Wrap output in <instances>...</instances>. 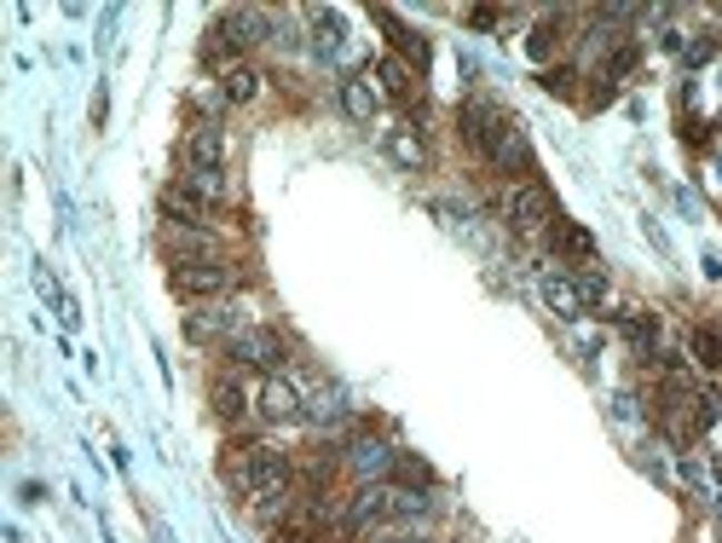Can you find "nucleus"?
I'll list each match as a JSON object with an SVG mask.
<instances>
[{"label":"nucleus","mask_w":722,"mask_h":543,"mask_svg":"<svg viewBox=\"0 0 722 543\" xmlns=\"http://www.w3.org/2000/svg\"><path fill=\"white\" fill-rule=\"evenodd\" d=\"M272 543H324V537H318L307 521H295V526H278V532H272Z\"/></svg>","instance_id":"nucleus-30"},{"label":"nucleus","mask_w":722,"mask_h":543,"mask_svg":"<svg viewBox=\"0 0 722 543\" xmlns=\"http://www.w3.org/2000/svg\"><path fill=\"white\" fill-rule=\"evenodd\" d=\"M561 47H566V12H543L532 30H527V59H532V64H549Z\"/></svg>","instance_id":"nucleus-18"},{"label":"nucleus","mask_w":722,"mask_h":543,"mask_svg":"<svg viewBox=\"0 0 722 543\" xmlns=\"http://www.w3.org/2000/svg\"><path fill=\"white\" fill-rule=\"evenodd\" d=\"M619 330H624V341L635 348V359H659V312H624L619 319Z\"/></svg>","instance_id":"nucleus-20"},{"label":"nucleus","mask_w":722,"mask_h":543,"mask_svg":"<svg viewBox=\"0 0 722 543\" xmlns=\"http://www.w3.org/2000/svg\"><path fill=\"white\" fill-rule=\"evenodd\" d=\"M538 290H543V306L555 312L561 324H578V319H584V301H578L572 272H538Z\"/></svg>","instance_id":"nucleus-16"},{"label":"nucleus","mask_w":722,"mask_h":543,"mask_svg":"<svg viewBox=\"0 0 722 543\" xmlns=\"http://www.w3.org/2000/svg\"><path fill=\"white\" fill-rule=\"evenodd\" d=\"M249 319H238V312H231V306H220V301H202V306H191L185 312V341H191V348H225V341L231 335H238Z\"/></svg>","instance_id":"nucleus-8"},{"label":"nucleus","mask_w":722,"mask_h":543,"mask_svg":"<svg viewBox=\"0 0 722 543\" xmlns=\"http://www.w3.org/2000/svg\"><path fill=\"white\" fill-rule=\"evenodd\" d=\"M549 243H555V254H566V261H590V254H595V238H590L578 220H555Z\"/></svg>","instance_id":"nucleus-24"},{"label":"nucleus","mask_w":722,"mask_h":543,"mask_svg":"<svg viewBox=\"0 0 722 543\" xmlns=\"http://www.w3.org/2000/svg\"><path fill=\"white\" fill-rule=\"evenodd\" d=\"M393 463H399V451H393L382 434H359L353 445H347V456H341V469L353 474L359 485H388V480H393Z\"/></svg>","instance_id":"nucleus-7"},{"label":"nucleus","mask_w":722,"mask_h":543,"mask_svg":"<svg viewBox=\"0 0 722 543\" xmlns=\"http://www.w3.org/2000/svg\"><path fill=\"white\" fill-rule=\"evenodd\" d=\"M382 151H388L393 168H404V174H422V168H428V139H422L417 122H393L382 133Z\"/></svg>","instance_id":"nucleus-12"},{"label":"nucleus","mask_w":722,"mask_h":543,"mask_svg":"<svg viewBox=\"0 0 722 543\" xmlns=\"http://www.w3.org/2000/svg\"><path fill=\"white\" fill-rule=\"evenodd\" d=\"M705 59H716V41L711 36H700V41L688 47V64H705Z\"/></svg>","instance_id":"nucleus-32"},{"label":"nucleus","mask_w":722,"mask_h":543,"mask_svg":"<svg viewBox=\"0 0 722 543\" xmlns=\"http://www.w3.org/2000/svg\"><path fill=\"white\" fill-rule=\"evenodd\" d=\"M613 416H619V422H635V399H630V393L613 399Z\"/></svg>","instance_id":"nucleus-33"},{"label":"nucleus","mask_w":722,"mask_h":543,"mask_svg":"<svg viewBox=\"0 0 722 543\" xmlns=\"http://www.w3.org/2000/svg\"><path fill=\"white\" fill-rule=\"evenodd\" d=\"M503 220H509V232L514 238H543V232H555V191H549L538 174L532 180H514L509 197H503Z\"/></svg>","instance_id":"nucleus-2"},{"label":"nucleus","mask_w":722,"mask_h":543,"mask_svg":"<svg viewBox=\"0 0 722 543\" xmlns=\"http://www.w3.org/2000/svg\"><path fill=\"white\" fill-rule=\"evenodd\" d=\"M220 93H225V104H254L260 93H267V70H254V64H231V70L220 76Z\"/></svg>","instance_id":"nucleus-21"},{"label":"nucleus","mask_w":722,"mask_h":543,"mask_svg":"<svg viewBox=\"0 0 722 543\" xmlns=\"http://www.w3.org/2000/svg\"><path fill=\"white\" fill-rule=\"evenodd\" d=\"M254 416L272 422V428H289L307 416V393L289 382V376H260L254 382Z\"/></svg>","instance_id":"nucleus-6"},{"label":"nucleus","mask_w":722,"mask_h":543,"mask_svg":"<svg viewBox=\"0 0 722 543\" xmlns=\"http://www.w3.org/2000/svg\"><path fill=\"white\" fill-rule=\"evenodd\" d=\"M688 353H693V364H705V370H722V330L700 324V330L688 335Z\"/></svg>","instance_id":"nucleus-25"},{"label":"nucleus","mask_w":722,"mask_h":543,"mask_svg":"<svg viewBox=\"0 0 722 543\" xmlns=\"http://www.w3.org/2000/svg\"><path fill=\"white\" fill-rule=\"evenodd\" d=\"M514 128V117L503 104H491V99H462L457 104V133H462V145H469L474 157L491 162V151L503 145V133Z\"/></svg>","instance_id":"nucleus-5"},{"label":"nucleus","mask_w":722,"mask_h":543,"mask_svg":"<svg viewBox=\"0 0 722 543\" xmlns=\"http://www.w3.org/2000/svg\"><path fill=\"white\" fill-rule=\"evenodd\" d=\"M168 283H173V295L202 306V301H225L243 283V272L231 261H180V267H168Z\"/></svg>","instance_id":"nucleus-4"},{"label":"nucleus","mask_w":722,"mask_h":543,"mask_svg":"<svg viewBox=\"0 0 722 543\" xmlns=\"http://www.w3.org/2000/svg\"><path fill=\"white\" fill-rule=\"evenodd\" d=\"M225 364L231 370H254V376H283V359H289V341L267 324H243L238 335L225 341Z\"/></svg>","instance_id":"nucleus-3"},{"label":"nucleus","mask_w":722,"mask_h":543,"mask_svg":"<svg viewBox=\"0 0 722 543\" xmlns=\"http://www.w3.org/2000/svg\"><path fill=\"white\" fill-rule=\"evenodd\" d=\"M301 18L312 23V36H307V41H312L318 59H324V64H330V59H341V47H347V18H341L335 7H307Z\"/></svg>","instance_id":"nucleus-14"},{"label":"nucleus","mask_w":722,"mask_h":543,"mask_svg":"<svg viewBox=\"0 0 722 543\" xmlns=\"http://www.w3.org/2000/svg\"><path fill=\"white\" fill-rule=\"evenodd\" d=\"M162 220H168V225H202V220H209V203L173 180V185L162 191Z\"/></svg>","instance_id":"nucleus-19"},{"label":"nucleus","mask_w":722,"mask_h":543,"mask_svg":"<svg viewBox=\"0 0 722 543\" xmlns=\"http://www.w3.org/2000/svg\"><path fill=\"white\" fill-rule=\"evenodd\" d=\"M307 416L318 422V428H335V422H347V399L330 388V393H312L307 399Z\"/></svg>","instance_id":"nucleus-26"},{"label":"nucleus","mask_w":722,"mask_h":543,"mask_svg":"<svg viewBox=\"0 0 722 543\" xmlns=\"http://www.w3.org/2000/svg\"><path fill=\"white\" fill-rule=\"evenodd\" d=\"M375 23L388 30V41H393V59H404V64H428V41H422V30H411L393 7H375Z\"/></svg>","instance_id":"nucleus-17"},{"label":"nucleus","mask_w":722,"mask_h":543,"mask_svg":"<svg viewBox=\"0 0 722 543\" xmlns=\"http://www.w3.org/2000/svg\"><path fill=\"white\" fill-rule=\"evenodd\" d=\"M393 485H417V492H428V485H433V469L422 463L417 451H399V463H393Z\"/></svg>","instance_id":"nucleus-27"},{"label":"nucleus","mask_w":722,"mask_h":543,"mask_svg":"<svg viewBox=\"0 0 722 543\" xmlns=\"http://www.w3.org/2000/svg\"><path fill=\"white\" fill-rule=\"evenodd\" d=\"M180 185H185V191H197V197H202V203H209V209H220L225 197H231V180H225V168H185V174H180Z\"/></svg>","instance_id":"nucleus-23"},{"label":"nucleus","mask_w":722,"mask_h":543,"mask_svg":"<svg viewBox=\"0 0 722 543\" xmlns=\"http://www.w3.org/2000/svg\"><path fill=\"white\" fill-rule=\"evenodd\" d=\"M209 405L220 422H243L254 411V388H243V370H220L209 382Z\"/></svg>","instance_id":"nucleus-11"},{"label":"nucleus","mask_w":722,"mask_h":543,"mask_svg":"<svg viewBox=\"0 0 722 543\" xmlns=\"http://www.w3.org/2000/svg\"><path fill=\"white\" fill-rule=\"evenodd\" d=\"M572 283H578V301H584V312L590 306H606V272H595V267H584V272H572Z\"/></svg>","instance_id":"nucleus-28"},{"label":"nucleus","mask_w":722,"mask_h":543,"mask_svg":"<svg viewBox=\"0 0 722 543\" xmlns=\"http://www.w3.org/2000/svg\"><path fill=\"white\" fill-rule=\"evenodd\" d=\"M491 168H503V174H527V180H532V139L520 133V122L503 133V145L491 151Z\"/></svg>","instance_id":"nucleus-22"},{"label":"nucleus","mask_w":722,"mask_h":543,"mask_svg":"<svg viewBox=\"0 0 722 543\" xmlns=\"http://www.w3.org/2000/svg\"><path fill=\"white\" fill-rule=\"evenodd\" d=\"M538 81H543V93H555V99H572V88H578V70H572V64H561V70H543Z\"/></svg>","instance_id":"nucleus-29"},{"label":"nucleus","mask_w":722,"mask_h":543,"mask_svg":"<svg viewBox=\"0 0 722 543\" xmlns=\"http://www.w3.org/2000/svg\"><path fill=\"white\" fill-rule=\"evenodd\" d=\"M370 76H375V88H382V99H393V104H404V110H417L422 104V81H417V64H404V59H375L370 64Z\"/></svg>","instance_id":"nucleus-10"},{"label":"nucleus","mask_w":722,"mask_h":543,"mask_svg":"<svg viewBox=\"0 0 722 543\" xmlns=\"http://www.w3.org/2000/svg\"><path fill=\"white\" fill-rule=\"evenodd\" d=\"M335 99H341V110H347L353 122H375V117H382V88H375V76H370V70L341 76Z\"/></svg>","instance_id":"nucleus-13"},{"label":"nucleus","mask_w":722,"mask_h":543,"mask_svg":"<svg viewBox=\"0 0 722 543\" xmlns=\"http://www.w3.org/2000/svg\"><path fill=\"white\" fill-rule=\"evenodd\" d=\"M509 12H491V7H474V12H462V23H469V30H498Z\"/></svg>","instance_id":"nucleus-31"},{"label":"nucleus","mask_w":722,"mask_h":543,"mask_svg":"<svg viewBox=\"0 0 722 543\" xmlns=\"http://www.w3.org/2000/svg\"><path fill=\"white\" fill-rule=\"evenodd\" d=\"M214 23L225 30V41L238 47V59H243V52H254V47H272V30H278V18L260 12V7H231Z\"/></svg>","instance_id":"nucleus-9"},{"label":"nucleus","mask_w":722,"mask_h":543,"mask_svg":"<svg viewBox=\"0 0 722 543\" xmlns=\"http://www.w3.org/2000/svg\"><path fill=\"white\" fill-rule=\"evenodd\" d=\"M231 456H238V463L225 469V480L254 503V514L278 521L283 509H295V503H301L295 456H283V451H272V445H243V451H231Z\"/></svg>","instance_id":"nucleus-1"},{"label":"nucleus","mask_w":722,"mask_h":543,"mask_svg":"<svg viewBox=\"0 0 722 543\" xmlns=\"http://www.w3.org/2000/svg\"><path fill=\"white\" fill-rule=\"evenodd\" d=\"M180 157H185V168H225V133H220V122H197V128H185Z\"/></svg>","instance_id":"nucleus-15"}]
</instances>
